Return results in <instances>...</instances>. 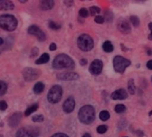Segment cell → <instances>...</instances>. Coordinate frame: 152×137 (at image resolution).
<instances>
[{"mask_svg":"<svg viewBox=\"0 0 152 137\" xmlns=\"http://www.w3.org/2000/svg\"><path fill=\"white\" fill-rule=\"evenodd\" d=\"M130 21L131 23L134 26V27H138L140 25V19L135 16V15H132L130 16Z\"/></svg>","mask_w":152,"mask_h":137,"instance_id":"obj_27","label":"cell"},{"mask_svg":"<svg viewBox=\"0 0 152 137\" xmlns=\"http://www.w3.org/2000/svg\"><path fill=\"white\" fill-rule=\"evenodd\" d=\"M22 76H23V78L26 81H33V80L39 78L40 70H37V69L27 67L22 70Z\"/></svg>","mask_w":152,"mask_h":137,"instance_id":"obj_8","label":"cell"},{"mask_svg":"<svg viewBox=\"0 0 152 137\" xmlns=\"http://www.w3.org/2000/svg\"><path fill=\"white\" fill-rule=\"evenodd\" d=\"M102 49L106 53H112L114 51V45H112V43L110 41L107 40L102 44Z\"/></svg>","mask_w":152,"mask_h":137,"instance_id":"obj_19","label":"cell"},{"mask_svg":"<svg viewBox=\"0 0 152 137\" xmlns=\"http://www.w3.org/2000/svg\"><path fill=\"white\" fill-rule=\"evenodd\" d=\"M0 137H3V136H1V135H0Z\"/></svg>","mask_w":152,"mask_h":137,"instance_id":"obj_46","label":"cell"},{"mask_svg":"<svg viewBox=\"0 0 152 137\" xmlns=\"http://www.w3.org/2000/svg\"><path fill=\"white\" fill-rule=\"evenodd\" d=\"M147 68L149 70H152V60H150L148 62H147Z\"/></svg>","mask_w":152,"mask_h":137,"instance_id":"obj_41","label":"cell"},{"mask_svg":"<svg viewBox=\"0 0 152 137\" xmlns=\"http://www.w3.org/2000/svg\"><path fill=\"white\" fill-rule=\"evenodd\" d=\"M99 118L102 121H107L110 118V114L108 111H102L99 114Z\"/></svg>","mask_w":152,"mask_h":137,"instance_id":"obj_23","label":"cell"},{"mask_svg":"<svg viewBox=\"0 0 152 137\" xmlns=\"http://www.w3.org/2000/svg\"><path fill=\"white\" fill-rule=\"evenodd\" d=\"M62 97V88L59 85H54L52 86L47 94V101L52 103L55 104L58 103Z\"/></svg>","mask_w":152,"mask_h":137,"instance_id":"obj_6","label":"cell"},{"mask_svg":"<svg viewBox=\"0 0 152 137\" xmlns=\"http://www.w3.org/2000/svg\"><path fill=\"white\" fill-rule=\"evenodd\" d=\"M75 106H76V102H75L74 98L71 97V96H69V97H68L65 100V102H64V103L62 105V109H63L64 112H66V113H71L74 111Z\"/></svg>","mask_w":152,"mask_h":137,"instance_id":"obj_12","label":"cell"},{"mask_svg":"<svg viewBox=\"0 0 152 137\" xmlns=\"http://www.w3.org/2000/svg\"><path fill=\"white\" fill-rule=\"evenodd\" d=\"M37 109H38V104H37V103H34V104H32L31 106H29V107L25 111L24 115H25L26 117H28L29 115H31L32 113H34L35 111H37Z\"/></svg>","mask_w":152,"mask_h":137,"instance_id":"obj_21","label":"cell"},{"mask_svg":"<svg viewBox=\"0 0 152 137\" xmlns=\"http://www.w3.org/2000/svg\"><path fill=\"white\" fill-rule=\"evenodd\" d=\"M94 39L88 34H82L77 38V45L80 50L89 52L94 48Z\"/></svg>","mask_w":152,"mask_h":137,"instance_id":"obj_5","label":"cell"},{"mask_svg":"<svg viewBox=\"0 0 152 137\" xmlns=\"http://www.w3.org/2000/svg\"><path fill=\"white\" fill-rule=\"evenodd\" d=\"M48 27L51 29H53V30H58V29H60L61 28V26L60 24H58V23H56V22H54L53 21H50L48 22Z\"/></svg>","mask_w":152,"mask_h":137,"instance_id":"obj_25","label":"cell"},{"mask_svg":"<svg viewBox=\"0 0 152 137\" xmlns=\"http://www.w3.org/2000/svg\"><path fill=\"white\" fill-rule=\"evenodd\" d=\"M18 25L17 19L12 14L0 15V28L6 31H13Z\"/></svg>","mask_w":152,"mask_h":137,"instance_id":"obj_3","label":"cell"},{"mask_svg":"<svg viewBox=\"0 0 152 137\" xmlns=\"http://www.w3.org/2000/svg\"><path fill=\"white\" fill-rule=\"evenodd\" d=\"M78 13H79V16H80V17H82V18H86V17H88V15H89V11H88L86 8L82 7V8L79 10Z\"/></svg>","mask_w":152,"mask_h":137,"instance_id":"obj_30","label":"cell"},{"mask_svg":"<svg viewBox=\"0 0 152 137\" xmlns=\"http://www.w3.org/2000/svg\"><path fill=\"white\" fill-rule=\"evenodd\" d=\"M149 29H150V31H151V33H150V35H149V39L152 41V22H150V23H149Z\"/></svg>","mask_w":152,"mask_h":137,"instance_id":"obj_38","label":"cell"},{"mask_svg":"<svg viewBox=\"0 0 152 137\" xmlns=\"http://www.w3.org/2000/svg\"><path fill=\"white\" fill-rule=\"evenodd\" d=\"M32 120H33V122H37V123L43 122V121H44V116L41 115V114L35 115V116L32 118Z\"/></svg>","mask_w":152,"mask_h":137,"instance_id":"obj_32","label":"cell"},{"mask_svg":"<svg viewBox=\"0 0 152 137\" xmlns=\"http://www.w3.org/2000/svg\"><path fill=\"white\" fill-rule=\"evenodd\" d=\"M8 105L6 103V102L4 101H0V111H5L7 109Z\"/></svg>","mask_w":152,"mask_h":137,"instance_id":"obj_34","label":"cell"},{"mask_svg":"<svg viewBox=\"0 0 152 137\" xmlns=\"http://www.w3.org/2000/svg\"><path fill=\"white\" fill-rule=\"evenodd\" d=\"M38 52H39L38 48H37V47H34V48L32 49V51H31L30 57H31V58H33V57H36V56L38 54Z\"/></svg>","mask_w":152,"mask_h":137,"instance_id":"obj_35","label":"cell"},{"mask_svg":"<svg viewBox=\"0 0 152 137\" xmlns=\"http://www.w3.org/2000/svg\"><path fill=\"white\" fill-rule=\"evenodd\" d=\"M57 49V45L55 43H52L50 45H49V50L50 51H55Z\"/></svg>","mask_w":152,"mask_h":137,"instance_id":"obj_36","label":"cell"},{"mask_svg":"<svg viewBox=\"0 0 152 137\" xmlns=\"http://www.w3.org/2000/svg\"><path fill=\"white\" fill-rule=\"evenodd\" d=\"M104 18H103V16H102V15H97V16H95V18H94V21L96 22V23H98V24H102L103 22H104Z\"/></svg>","mask_w":152,"mask_h":137,"instance_id":"obj_33","label":"cell"},{"mask_svg":"<svg viewBox=\"0 0 152 137\" xmlns=\"http://www.w3.org/2000/svg\"><path fill=\"white\" fill-rule=\"evenodd\" d=\"M149 115H150V116H152V111H150V113H149Z\"/></svg>","mask_w":152,"mask_h":137,"instance_id":"obj_45","label":"cell"},{"mask_svg":"<svg viewBox=\"0 0 152 137\" xmlns=\"http://www.w3.org/2000/svg\"><path fill=\"white\" fill-rule=\"evenodd\" d=\"M147 53H148L149 55H151V54H152V50H148V51H147Z\"/></svg>","mask_w":152,"mask_h":137,"instance_id":"obj_44","label":"cell"},{"mask_svg":"<svg viewBox=\"0 0 152 137\" xmlns=\"http://www.w3.org/2000/svg\"><path fill=\"white\" fill-rule=\"evenodd\" d=\"M117 28L123 34H129L131 32L130 23L126 19H124V18H120L118 20V24H117Z\"/></svg>","mask_w":152,"mask_h":137,"instance_id":"obj_11","label":"cell"},{"mask_svg":"<svg viewBox=\"0 0 152 137\" xmlns=\"http://www.w3.org/2000/svg\"><path fill=\"white\" fill-rule=\"evenodd\" d=\"M127 87H128V92H129V94H131V95H134V94H135L136 86H135V84H134V80L133 78H131V79L128 81Z\"/></svg>","mask_w":152,"mask_h":137,"instance_id":"obj_22","label":"cell"},{"mask_svg":"<svg viewBox=\"0 0 152 137\" xmlns=\"http://www.w3.org/2000/svg\"><path fill=\"white\" fill-rule=\"evenodd\" d=\"M7 91V84L4 81H0V96L4 95Z\"/></svg>","mask_w":152,"mask_h":137,"instance_id":"obj_26","label":"cell"},{"mask_svg":"<svg viewBox=\"0 0 152 137\" xmlns=\"http://www.w3.org/2000/svg\"><path fill=\"white\" fill-rule=\"evenodd\" d=\"M4 44V39L0 37V45H2Z\"/></svg>","mask_w":152,"mask_h":137,"instance_id":"obj_43","label":"cell"},{"mask_svg":"<svg viewBox=\"0 0 152 137\" xmlns=\"http://www.w3.org/2000/svg\"><path fill=\"white\" fill-rule=\"evenodd\" d=\"M45 89V85L42 82H37L35 84V86H33V92L36 95H39L41 94Z\"/></svg>","mask_w":152,"mask_h":137,"instance_id":"obj_20","label":"cell"},{"mask_svg":"<svg viewBox=\"0 0 152 137\" xmlns=\"http://www.w3.org/2000/svg\"><path fill=\"white\" fill-rule=\"evenodd\" d=\"M54 5V2L53 1H49V0H45V1H41L40 2V8L44 11H47V10H51Z\"/></svg>","mask_w":152,"mask_h":137,"instance_id":"obj_17","label":"cell"},{"mask_svg":"<svg viewBox=\"0 0 152 137\" xmlns=\"http://www.w3.org/2000/svg\"><path fill=\"white\" fill-rule=\"evenodd\" d=\"M20 120H21V113L15 112V113L12 114L10 116V118L8 119V125L12 128H15L19 126Z\"/></svg>","mask_w":152,"mask_h":137,"instance_id":"obj_14","label":"cell"},{"mask_svg":"<svg viewBox=\"0 0 152 137\" xmlns=\"http://www.w3.org/2000/svg\"><path fill=\"white\" fill-rule=\"evenodd\" d=\"M104 20H106L108 22H110L113 21V18H114V15H113V12H110V11H105L104 12V16H103Z\"/></svg>","mask_w":152,"mask_h":137,"instance_id":"obj_24","label":"cell"},{"mask_svg":"<svg viewBox=\"0 0 152 137\" xmlns=\"http://www.w3.org/2000/svg\"><path fill=\"white\" fill-rule=\"evenodd\" d=\"M50 60V56L48 53H44L43 54L40 55L39 58H37V60L35 62L36 64H45V63H47Z\"/></svg>","mask_w":152,"mask_h":137,"instance_id":"obj_18","label":"cell"},{"mask_svg":"<svg viewBox=\"0 0 152 137\" xmlns=\"http://www.w3.org/2000/svg\"><path fill=\"white\" fill-rule=\"evenodd\" d=\"M89 11H90V14L93 15V16H94V15L98 14L101 12V9H100V7L94 5V6H91L90 9H89Z\"/></svg>","mask_w":152,"mask_h":137,"instance_id":"obj_31","label":"cell"},{"mask_svg":"<svg viewBox=\"0 0 152 137\" xmlns=\"http://www.w3.org/2000/svg\"><path fill=\"white\" fill-rule=\"evenodd\" d=\"M108 129H109L108 126H106V125H101V126H99L97 127V133L98 134H101V135H103V134H105L108 131Z\"/></svg>","mask_w":152,"mask_h":137,"instance_id":"obj_29","label":"cell"},{"mask_svg":"<svg viewBox=\"0 0 152 137\" xmlns=\"http://www.w3.org/2000/svg\"><path fill=\"white\" fill-rule=\"evenodd\" d=\"M110 97L113 100H125V99H126L128 97V94H127L126 89L120 88V89H118V90L114 91L111 94Z\"/></svg>","mask_w":152,"mask_h":137,"instance_id":"obj_15","label":"cell"},{"mask_svg":"<svg viewBox=\"0 0 152 137\" xmlns=\"http://www.w3.org/2000/svg\"><path fill=\"white\" fill-rule=\"evenodd\" d=\"M53 67L55 70L73 69L75 67V62L69 55L65 53H60L54 58L53 62Z\"/></svg>","mask_w":152,"mask_h":137,"instance_id":"obj_1","label":"cell"},{"mask_svg":"<svg viewBox=\"0 0 152 137\" xmlns=\"http://www.w3.org/2000/svg\"><path fill=\"white\" fill-rule=\"evenodd\" d=\"M95 119V110L92 105H85L78 111V119L81 123L89 125Z\"/></svg>","mask_w":152,"mask_h":137,"instance_id":"obj_2","label":"cell"},{"mask_svg":"<svg viewBox=\"0 0 152 137\" xmlns=\"http://www.w3.org/2000/svg\"><path fill=\"white\" fill-rule=\"evenodd\" d=\"M131 65V61L121 56V55H117L113 59V67L116 72L118 73H124L126 70Z\"/></svg>","mask_w":152,"mask_h":137,"instance_id":"obj_4","label":"cell"},{"mask_svg":"<svg viewBox=\"0 0 152 137\" xmlns=\"http://www.w3.org/2000/svg\"><path fill=\"white\" fill-rule=\"evenodd\" d=\"M14 8V4L11 1H1L0 2V10L7 11V10H12Z\"/></svg>","mask_w":152,"mask_h":137,"instance_id":"obj_16","label":"cell"},{"mask_svg":"<svg viewBox=\"0 0 152 137\" xmlns=\"http://www.w3.org/2000/svg\"><path fill=\"white\" fill-rule=\"evenodd\" d=\"M28 33L30 35L35 36L40 42H43L46 39V36L45 34V32L37 25H31L28 27Z\"/></svg>","mask_w":152,"mask_h":137,"instance_id":"obj_9","label":"cell"},{"mask_svg":"<svg viewBox=\"0 0 152 137\" xmlns=\"http://www.w3.org/2000/svg\"><path fill=\"white\" fill-rule=\"evenodd\" d=\"M40 135V129L36 127L28 126L19 129L16 133V137H38Z\"/></svg>","mask_w":152,"mask_h":137,"instance_id":"obj_7","label":"cell"},{"mask_svg":"<svg viewBox=\"0 0 152 137\" xmlns=\"http://www.w3.org/2000/svg\"><path fill=\"white\" fill-rule=\"evenodd\" d=\"M86 64H87V60H86V58H82V59L80 60V65L85 66V65H86Z\"/></svg>","mask_w":152,"mask_h":137,"instance_id":"obj_39","label":"cell"},{"mask_svg":"<svg viewBox=\"0 0 152 137\" xmlns=\"http://www.w3.org/2000/svg\"><path fill=\"white\" fill-rule=\"evenodd\" d=\"M151 82H152V77H151Z\"/></svg>","mask_w":152,"mask_h":137,"instance_id":"obj_47","label":"cell"},{"mask_svg":"<svg viewBox=\"0 0 152 137\" xmlns=\"http://www.w3.org/2000/svg\"><path fill=\"white\" fill-rule=\"evenodd\" d=\"M126 111V107L124 104H118L115 106V111L117 113H123Z\"/></svg>","mask_w":152,"mask_h":137,"instance_id":"obj_28","label":"cell"},{"mask_svg":"<svg viewBox=\"0 0 152 137\" xmlns=\"http://www.w3.org/2000/svg\"><path fill=\"white\" fill-rule=\"evenodd\" d=\"M136 135H137V136L138 137H142V136H144V133L142 131V130H137L136 131Z\"/></svg>","mask_w":152,"mask_h":137,"instance_id":"obj_40","label":"cell"},{"mask_svg":"<svg viewBox=\"0 0 152 137\" xmlns=\"http://www.w3.org/2000/svg\"><path fill=\"white\" fill-rule=\"evenodd\" d=\"M79 75L76 72H62L57 74V78L60 80H65V81H69V80H76L78 79Z\"/></svg>","mask_w":152,"mask_h":137,"instance_id":"obj_13","label":"cell"},{"mask_svg":"<svg viewBox=\"0 0 152 137\" xmlns=\"http://www.w3.org/2000/svg\"><path fill=\"white\" fill-rule=\"evenodd\" d=\"M124 137H127V136H124Z\"/></svg>","mask_w":152,"mask_h":137,"instance_id":"obj_48","label":"cell"},{"mask_svg":"<svg viewBox=\"0 0 152 137\" xmlns=\"http://www.w3.org/2000/svg\"><path fill=\"white\" fill-rule=\"evenodd\" d=\"M82 137H92V136H91V135H90L89 133H86V134H85V135H84Z\"/></svg>","mask_w":152,"mask_h":137,"instance_id":"obj_42","label":"cell"},{"mask_svg":"<svg viewBox=\"0 0 152 137\" xmlns=\"http://www.w3.org/2000/svg\"><path fill=\"white\" fill-rule=\"evenodd\" d=\"M102 68H103V62L101 60L96 59L91 62L89 67V72L94 76H98L102 71Z\"/></svg>","mask_w":152,"mask_h":137,"instance_id":"obj_10","label":"cell"},{"mask_svg":"<svg viewBox=\"0 0 152 137\" xmlns=\"http://www.w3.org/2000/svg\"><path fill=\"white\" fill-rule=\"evenodd\" d=\"M51 137H69L66 134H63V133H57V134H54L53 136H52Z\"/></svg>","mask_w":152,"mask_h":137,"instance_id":"obj_37","label":"cell"}]
</instances>
